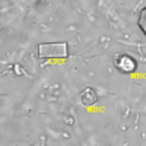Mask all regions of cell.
Wrapping results in <instances>:
<instances>
[{
    "label": "cell",
    "mask_w": 146,
    "mask_h": 146,
    "mask_svg": "<svg viewBox=\"0 0 146 146\" xmlns=\"http://www.w3.org/2000/svg\"><path fill=\"white\" fill-rule=\"evenodd\" d=\"M80 100H82V104L85 107H92V105H95L96 102H98V92H96L94 88L88 86L80 92Z\"/></svg>",
    "instance_id": "3957f363"
},
{
    "label": "cell",
    "mask_w": 146,
    "mask_h": 146,
    "mask_svg": "<svg viewBox=\"0 0 146 146\" xmlns=\"http://www.w3.org/2000/svg\"><path fill=\"white\" fill-rule=\"evenodd\" d=\"M137 25L140 28V31L143 32V35L146 36V6L140 10L139 13V19H137Z\"/></svg>",
    "instance_id": "277c9868"
},
{
    "label": "cell",
    "mask_w": 146,
    "mask_h": 146,
    "mask_svg": "<svg viewBox=\"0 0 146 146\" xmlns=\"http://www.w3.org/2000/svg\"><path fill=\"white\" fill-rule=\"evenodd\" d=\"M40 58H67L69 57V44L62 42H41L38 45Z\"/></svg>",
    "instance_id": "6da1fadb"
},
{
    "label": "cell",
    "mask_w": 146,
    "mask_h": 146,
    "mask_svg": "<svg viewBox=\"0 0 146 146\" xmlns=\"http://www.w3.org/2000/svg\"><path fill=\"white\" fill-rule=\"evenodd\" d=\"M115 66L123 73H135L136 69H137L136 60L131 56H127V54H123V56L117 57L115 58Z\"/></svg>",
    "instance_id": "7a4b0ae2"
}]
</instances>
